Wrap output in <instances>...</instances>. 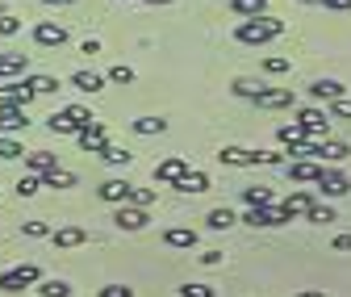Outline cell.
Returning <instances> with one entry per match:
<instances>
[{
	"label": "cell",
	"instance_id": "6da1fadb",
	"mask_svg": "<svg viewBox=\"0 0 351 297\" xmlns=\"http://www.w3.org/2000/svg\"><path fill=\"white\" fill-rule=\"evenodd\" d=\"M280 34H285V21L268 17V13H255V17H247V21L234 25V38L243 42V47H263V42H272Z\"/></svg>",
	"mask_w": 351,
	"mask_h": 297
},
{
	"label": "cell",
	"instance_id": "7a4b0ae2",
	"mask_svg": "<svg viewBox=\"0 0 351 297\" xmlns=\"http://www.w3.org/2000/svg\"><path fill=\"white\" fill-rule=\"evenodd\" d=\"M42 281V272H38V264H17V268H9V272H0V293H25L29 285H38Z\"/></svg>",
	"mask_w": 351,
	"mask_h": 297
},
{
	"label": "cell",
	"instance_id": "3957f363",
	"mask_svg": "<svg viewBox=\"0 0 351 297\" xmlns=\"http://www.w3.org/2000/svg\"><path fill=\"white\" fill-rule=\"evenodd\" d=\"M285 176H289L293 185H318L322 163H318V159H285Z\"/></svg>",
	"mask_w": 351,
	"mask_h": 297
},
{
	"label": "cell",
	"instance_id": "277c9868",
	"mask_svg": "<svg viewBox=\"0 0 351 297\" xmlns=\"http://www.w3.org/2000/svg\"><path fill=\"white\" fill-rule=\"evenodd\" d=\"M318 193H322V197H330V201H335V197H347V193H351V180H347L343 172H335V167H322V176H318Z\"/></svg>",
	"mask_w": 351,
	"mask_h": 297
},
{
	"label": "cell",
	"instance_id": "5b68a950",
	"mask_svg": "<svg viewBox=\"0 0 351 297\" xmlns=\"http://www.w3.org/2000/svg\"><path fill=\"white\" fill-rule=\"evenodd\" d=\"M297 121L305 126V134H310V139H326L330 134V113H322V109H301Z\"/></svg>",
	"mask_w": 351,
	"mask_h": 297
},
{
	"label": "cell",
	"instance_id": "8992f818",
	"mask_svg": "<svg viewBox=\"0 0 351 297\" xmlns=\"http://www.w3.org/2000/svg\"><path fill=\"white\" fill-rule=\"evenodd\" d=\"M29 126L25 105H0V134H21Z\"/></svg>",
	"mask_w": 351,
	"mask_h": 297
},
{
	"label": "cell",
	"instance_id": "52a82bcc",
	"mask_svg": "<svg viewBox=\"0 0 351 297\" xmlns=\"http://www.w3.org/2000/svg\"><path fill=\"white\" fill-rule=\"evenodd\" d=\"M34 42H38V47H63V42H67V25H59V21H38L34 25Z\"/></svg>",
	"mask_w": 351,
	"mask_h": 297
},
{
	"label": "cell",
	"instance_id": "ba28073f",
	"mask_svg": "<svg viewBox=\"0 0 351 297\" xmlns=\"http://www.w3.org/2000/svg\"><path fill=\"white\" fill-rule=\"evenodd\" d=\"M75 143H80L84 151H93V155H101V151L109 147V134H105V126H101V121H93V126H84V130L75 134Z\"/></svg>",
	"mask_w": 351,
	"mask_h": 297
},
{
	"label": "cell",
	"instance_id": "9c48e42d",
	"mask_svg": "<svg viewBox=\"0 0 351 297\" xmlns=\"http://www.w3.org/2000/svg\"><path fill=\"white\" fill-rule=\"evenodd\" d=\"M163 243L176 247V251H193V247L201 243V235H197L193 226H167V230H163Z\"/></svg>",
	"mask_w": 351,
	"mask_h": 297
},
{
	"label": "cell",
	"instance_id": "30bf717a",
	"mask_svg": "<svg viewBox=\"0 0 351 297\" xmlns=\"http://www.w3.org/2000/svg\"><path fill=\"white\" fill-rule=\"evenodd\" d=\"M347 155H351L347 143H335V139H318V143H314V159H318V163H343Z\"/></svg>",
	"mask_w": 351,
	"mask_h": 297
},
{
	"label": "cell",
	"instance_id": "8fae6325",
	"mask_svg": "<svg viewBox=\"0 0 351 297\" xmlns=\"http://www.w3.org/2000/svg\"><path fill=\"white\" fill-rule=\"evenodd\" d=\"M251 101H255L259 109H289V105H293V88H259Z\"/></svg>",
	"mask_w": 351,
	"mask_h": 297
},
{
	"label": "cell",
	"instance_id": "7c38bea8",
	"mask_svg": "<svg viewBox=\"0 0 351 297\" xmlns=\"http://www.w3.org/2000/svg\"><path fill=\"white\" fill-rule=\"evenodd\" d=\"M184 172H189V159H180V155H171V159L155 163V180H159V185H176Z\"/></svg>",
	"mask_w": 351,
	"mask_h": 297
},
{
	"label": "cell",
	"instance_id": "4fadbf2b",
	"mask_svg": "<svg viewBox=\"0 0 351 297\" xmlns=\"http://www.w3.org/2000/svg\"><path fill=\"white\" fill-rule=\"evenodd\" d=\"M113 222H117L121 230H143L151 218H147V209H143V205H121L117 214H113Z\"/></svg>",
	"mask_w": 351,
	"mask_h": 297
},
{
	"label": "cell",
	"instance_id": "5bb4252c",
	"mask_svg": "<svg viewBox=\"0 0 351 297\" xmlns=\"http://www.w3.org/2000/svg\"><path fill=\"white\" fill-rule=\"evenodd\" d=\"M29 101H34V88L25 80H13V84L0 88V105H29Z\"/></svg>",
	"mask_w": 351,
	"mask_h": 297
},
{
	"label": "cell",
	"instance_id": "9a60e30c",
	"mask_svg": "<svg viewBox=\"0 0 351 297\" xmlns=\"http://www.w3.org/2000/svg\"><path fill=\"white\" fill-rule=\"evenodd\" d=\"M310 97L314 101H339V97H347V84L343 80H314L310 84Z\"/></svg>",
	"mask_w": 351,
	"mask_h": 297
},
{
	"label": "cell",
	"instance_id": "2e32d148",
	"mask_svg": "<svg viewBox=\"0 0 351 297\" xmlns=\"http://www.w3.org/2000/svg\"><path fill=\"white\" fill-rule=\"evenodd\" d=\"M217 159H222L226 167H251V163H259V151H247V147H222V151H217Z\"/></svg>",
	"mask_w": 351,
	"mask_h": 297
},
{
	"label": "cell",
	"instance_id": "e0dca14e",
	"mask_svg": "<svg viewBox=\"0 0 351 297\" xmlns=\"http://www.w3.org/2000/svg\"><path fill=\"white\" fill-rule=\"evenodd\" d=\"M130 189H134L130 180H105L97 193H101V201H109V205H125V201H130Z\"/></svg>",
	"mask_w": 351,
	"mask_h": 297
},
{
	"label": "cell",
	"instance_id": "ac0fdd59",
	"mask_svg": "<svg viewBox=\"0 0 351 297\" xmlns=\"http://www.w3.org/2000/svg\"><path fill=\"white\" fill-rule=\"evenodd\" d=\"M25 63H29V55H17V51H0V80L25 75Z\"/></svg>",
	"mask_w": 351,
	"mask_h": 297
},
{
	"label": "cell",
	"instance_id": "d6986e66",
	"mask_svg": "<svg viewBox=\"0 0 351 297\" xmlns=\"http://www.w3.org/2000/svg\"><path fill=\"white\" fill-rule=\"evenodd\" d=\"M51 243L55 247H84L88 243V230L84 226H59V230H51Z\"/></svg>",
	"mask_w": 351,
	"mask_h": 297
},
{
	"label": "cell",
	"instance_id": "ffe728a7",
	"mask_svg": "<svg viewBox=\"0 0 351 297\" xmlns=\"http://www.w3.org/2000/svg\"><path fill=\"white\" fill-rule=\"evenodd\" d=\"M171 189H176V193H209V176H205V172H197V167H189V172L176 180Z\"/></svg>",
	"mask_w": 351,
	"mask_h": 297
},
{
	"label": "cell",
	"instance_id": "44dd1931",
	"mask_svg": "<svg viewBox=\"0 0 351 297\" xmlns=\"http://www.w3.org/2000/svg\"><path fill=\"white\" fill-rule=\"evenodd\" d=\"M25 167H29L34 176H47L51 167H59V155H51V151H29L25 155Z\"/></svg>",
	"mask_w": 351,
	"mask_h": 297
},
{
	"label": "cell",
	"instance_id": "7402d4cb",
	"mask_svg": "<svg viewBox=\"0 0 351 297\" xmlns=\"http://www.w3.org/2000/svg\"><path fill=\"white\" fill-rule=\"evenodd\" d=\"M71 88L75 93H101L105 88V75H97V71H75L71 75Z\"/></svg>",
	"mask_w": 351,
	"mask_h": 297
},
{
	"label": "cell",
	"instance_id": "603a6c76",
	"mask_svg": "<svg viewBox=\"0 0 351 297\" xmlns=\"http://www.w3.org/2000/svg\"><path fill=\"white\" fill-rule=\"evenodd\" d=\"M310 205H314V197L310 193H289L285 201H280V209L289 218H297V214H310Z\"/></svg>",
	"mask_w": 351,
	"mask_h": 297
},
{
	"label": "cell",
	"instance_id": "cb8c5ba5",
	"mask_svg": "<svg viewBox=\"0 0 351 297\" xmlns=\"http://www.w3.org/2000/svg\"><path fill=\"white\" fill-rule=\"evenodd\" d=\"M276 139H280L285 147H301L310 134H305V126H301V121H293V126H276Z\"/></svg>",
	"mask_w": 351,
	"mask_h": 297
},
{
	"label": "cell",
	"instance_id": "d4e9b609",
	"mask_svg": "<svg viewBox=\"0 0 351 297\" xmlns=\"http://www.w3.org/2000/svg\"><path fill=\"white\" fill-rule=\"evenodd\" d=\"M71 185H75V172H67V167H51L42 176V189H71Z\"/></svg>",
	"mask_w": 351,
	"mask_h": 297
},
{
	"label": "cell",
	"instance_id": "484cf974",
	"mask_svg": "<svg viewBox=\"0 0 351 297\" xmlns=\"http://www.w3.org/2000/svg\"><path fill=\"white\" fill-rule=\"evenodd\" d=\"M243 201H247V205H276V197H272L268 185H251V189H243Z\"/></svg>",
	"mask_w": 351,
	"mask_h": 297
},
{
	"label": "cell",
	"instance_id": "4316f807",
	"mask_svg": "<svg viewBox=\"0 0 351 297\" xmlns=\"http://www.w3.org/2000/svg\"><path fill=\"white\" fill-rule=\"evenodd\" d=\"M205 222H209V230H230L239 218H234V209H209Z\"/></svg>",
	"mask_w": 351,
	"mask_h": 297
},
{
	"label": "cell",
	"instance_id": "83f0119b",
	"mask_svg": "<svg viewBox=\"0 0 351 297\" xmlns=\"http://www.w3.org/2000/svg\"><path fill=\"white\" fill-rule=\"evenodd\" d=\"M130 126H134V134H163V130H167L163 117H134Z\"/></svg>",
	"mask_w": 351,
	"mask_h": 297
},
{
	"label": "cell",
	"instance_id": "f1b7e54d",
	"mask_svg": "<svg viewBox=\"0 0 351 297\" xmlns=\"http://www.w3.org/2000/svg\"><path fill=\"white\" fill-rule=\"evenodd\" d=\"M25 84L34 88V97H47V93L59 88V80H55V75H25Z\"/></svg>",
	"mask_w": 351,
	"mask_h": 297
},
{
	"label": "cell",
	"instance_id": "f546056e",
	"mask_svg": "<svg viewBox=\"0 0 351 297\" xmlns=\"http://www.w3.org/2000/svg\"><path fill=\"white\" fill-rule=\"evenodd\" d=\"M71 126H75V130H84V126H93V113H88L84 105H67V109H59Z\"/></svg>",
	"mask_w": 351,
	"mask_h": 297
},
{
	"label": "cell",
	"instance_id": "4dcf8cb0",
	"mask_svg": "<svg viewBox=\"0 0 351 297\" xmlns=\"http://www.w3.org/2000/svg\"><path fill=\"white\" fill-rule=\"evenodd\" d=\"M38 297H71L67 281H38Z\"/></svg>",
	"mask_w": 351,
	"mask_h": 297
},
{
	"label": "cell",
	"instance_id": "1f68e13d",
	"mask_svg": "<svg viewBox=\"0 0 351 297\" xmlns=\"http://www.w3.org/2000/svg\"><path fill=\"white\" fill-rule=\"evenodd\" d=\"M230 9H234L239 17H255V13L268 9V0H230Z\"/></svg>",
	"mask_w": 351,
	"mask_h": 297
},
{
	"label": "cell",
	"instance_id": "d6a6232c",
	"mask_svg": "<svg viewBox=\"0 0 351 297\" xmlns=\"http://www.w3.org/2000/svg\"><path fill=\"white\" fill-rule=\"evenodd\" d=\"M101 159H105V163H113V167H125V163H130V159H134V155H130L125 147H113V143H109V147L101 151Z\"/></svg>",
	"mask_w": 351,
	"mask_h": 297
},
{
	"label": "cell",
	"instance_id": "836d02e7",
	"mask_svg": "<svg viewBox=\"0 0 351 297\" xmlns=\"http://www.w3.org/2000/svg\"><path fill=\"white\" fill-rule=\"evenodd\" d=\"M305 218H310V222H318V226H326V222H335V209L330 205H310V214H305Z\"/></svg>",
	"mask_w": 351,
	"mask_h": 297
},
{
	"label": "cell",
	"instance_id": "e575fe53",
	"mask_svg": "<svg viewBox=\"0 0 351 297\" xmlns=\"http://www.w3.org/2000/svg\"><path fill=\"white\" fill-rule=\"evenodd\" d=\"M25 151H21V143L17 139H9V134H0V159H21Z\"/></svg>",
	"mask_w": 351,
	"mask_h": 297
},
{
	"label": "cell",
	"instance_id": "d590c367",
	"mask_svg": "<svg viewBox=\"0 0 351 297\" xmlns=\"http://www.w3.org/2000/svg\"><path fill=\"white\" fill-rule=\"evenodd\" d=\"M13 34H21V17L0 13V38H13Z\"/></svg>",
	"mask_w": 351,
	"mask_h": 297
},
{
	"label": "cell",
	"instance_id": "8d00e7d4",
	"mask_svg": "<svg viewBox=\"0 0 351 297\" xmlns=\"http://www.w3.org/2000/svg\"><path fill=\"white\" fill-rule=\"evenodd\" d=\"M47 126H51L55 134H80V130H75V126H71V121H67L63 113H51V121H47Z\"/></svg>",
	"mask_w": 351,
	"mask_h": 297
},
{
	"label": "cell",
	"instance_id": "74e56055",
	"mask_svg": "<svg viewBox=\"0 0 351 297\" xmlns=\"http://www.w3.org/2000/svg\"><path fill=\"white\" fill-rule=\"evenodd\" d=\"M38 189H42V176H34V172H29V176H21V180H17V193H21V197H34V193H38Z\"/></svg>",
	"mask_w": 351,
	"mask_h": 297
},
{
	"label": "cell",
	"instance_id": "f35d334b",
	"mask_svg": "<svg viewBox=\"0 0 351 297\" xmlns=\"http://www.w3.org/2000/svg\"><path fill=\"white\" fill-rule=\"evenodd\" d=\"M293 63L289 59H280V55H268V59H263V71H272V75H285Z\"/></svg>",
	"mask_w": 351,
	"mask_h": 297
},
{
	"label": "cell",
	"instance_id": "ab89813d",
	"mask_svg": "<svg viewBox=\"0 0 351 297\" xmlns=\"http://www.w3.org/2000/svg\"><path fill=\"white\" fill-rule=\"evenodd\" d=\"M259 88H263V84H251V80H239V84H234V88H230V93H234V97H243V101H251V97H255Z\"/></svg>",
	"mask_w": 351,
	"mask_h": 297
},
{
	"label": "cell",
	"instance_id": "60d3db41",
	"mask_svg": "<svg viewBox=\"0 0 351 297\" xmlns=\"http://www.w3.org/2000/svg\"><path fill=\"white\" fill-rule=\"evenodd\" d=\"M326 105H330V109H326L330 117H339V121H343V117H351V101H347V97H339V101H326Z\"/></svg>",
	"mask_w": 351,
	"mask_h": 297
},
{
	"label": "cell",
	"instance_id": "b9f144b4",
	"mask_svg": "<svg viewBox=\"0 0 351 297\" xmlns=\"http://www.w3.org/2000/svg\"><path fill=\"white\" fill-rule=\"evenodd\" d=\"M109 80H113V84H134V67H125V63H117V67L109 71Z\"/></svg>",
	"mask_w": 351,
	"mask_h": 297
},
{
	"label": "cell",
	"instance_id": "7bdbcfd3",
	"mask_svg": "<svg viewBox=\"0 0 351 297\" xmlns=\"http://www.w3.org/2000/svg\"><path fill=\"white\" fill-rule=\"evenodd\" d=\"M151 201H155V193H151V189H130V201H125V205H143V209H147Z\"/></svg>",
	"mask_w": 351,
	"mask_h": 297
},
{
	"label": "cell",
	"instance_id": "ee69618b",
	"mask_svg": "<svg viewBox=\"0 0 351 297\" xmlns=\"http://www.w3.org/2000/svg\"><path fill=\"white\" fill-rule=\"evenodd\" d=\"M180 297H213V285H180Z\"/></svg>",
	"mask_w": 351,
	"mask_h": 297
},
{
	"label": "cell",
	"instance_id": "f6af8a7d",
	"mask_svg": "<svg viewBox=\"0 0 351 297\" xmlns=\"http://www.w3.org/2000/svg\"><path fill=\"white\" fill-rule=\"evenodd\" d=\"M101 297H134V289H130V285H105Z\"/></svg>",
	"mask_w": 351,
	"mask_h": 297
},
{
	"label": "cell",
	"instance_id": "bcb514c9",
	"mask_svg": "<svg viewBox=\"0 0 351 297\" xmlns=\"http://www.w3.org/2000/svg\"><path fill=\"white\" fill-rule=\"evenodd\" d=\"M25 235H29V239H47L51 226H47V222H25Z\"/></svg>",
	"mask_w": 351,
	"mask_h": 297
},
{
	"label": "cell",
	"instance_id": "7dc6e473",
	"mask_svg": "<svg viewBox=\"0 0 351 297\" xmlns=\"http://www.w3.org/2000/svg\"><path fill=\"white\" fill-rule=\"evenodd\" d=\"M259 163H268V167H285V155H280V151H259Z\"/></svg>",
	"mask_w": 351,
	"mask_h": 297
},
{
	"label": "cell",
	"instance_id": "c3c4849f",
	"mask_svg": "<svg viewBox=\"0 0 351 297\" xmlns=\"http://www.w3.org/2000/svg\"><path fill=\"white\" fill-rule=\"evenodd\" d=\"M322 9H335V13H347L351 9V0H318Z\"/></svg>",
	"mask_w": 351,
	"mask_h": 297
},
{
	"label": "cell",
	"instance_id": "681fc988",
	"mask_svg": "<svg viewBox=\"0 0 351 297\" xmlns=\"http://www.w3.org/2000/svg\"><path fill=\"white\" fill-rule=\"evenodd\" d=\"M80 55H101V42H97V38H88L84 47H80Z\"/></svg>",
	"mask_w": 351,
	"mask_h": 297
},
{
	"label": "cell",
	"instance_id": "f907efd6",
	"mask_svg": "<svg viewBox=\"0 0 351 297\" xmlns=\"http://www.w3.org/2000/svg\"><path fill=\"white\" fill-rule=\"evenodd\" d=\"M330 247H335V251H351V235H335Z\"/></svg>",
	"mask_w": 351,
	"mask_h": 297
},
{
	"label": "cell",
	"instance_id": "816d5d0a",
	"mask_svg": "<svg viewBox=\"0 0 351 297\" xmlns=\"http://www.w3.org/2000/svg\"><path fill=\"white\" fill-rule=\"evenodd\" d=\"M201 264H222V251H201Z\"/></svg>",
	"mask_w": 351,
	"mask_h": 297
},
{
	"label": "cell",
	"instance_id": "f5cc1de1",
	"mask_svg": "<svg viewBox=\"0 0 351 297\" xmlns=\"http://www.w3.org/2000/svg\"><path fill=\"white\" fill-rule=\"evenodd\" d=\"M297 297H326V293H318V289H301Z\"/></svg>",
	"mask_w": 351,
	"mask_h": 297
},
{
	"label": "cell",
	"instance_id": "db71d44e",
	"mask_svg": "<svg viewBox=\"0 0 351 297\" xmlns=\"http://www.w3.org/2000/svg\"><path fill=\"white\" fill-rule=\"evenodd\" d=\"M42 5H75V0H42Z\"/></svg>",
	"mask_w": 351,
	"mask_h": 297
},
{
	"label": "cell",
	"instance_id": "11a10c76",
	"mask_svg": "<svg viewBox=\"0 0 351 297\" xmlns=\"http://www.w3.org/2000/svg\"><path fill=\"white\" fill-rule=\"evenodd\" d=\"M143 5H171V0H143Z\"/></svg>",
	"mask_w": 351,
	"mask_h": 297
}]
</instances>
